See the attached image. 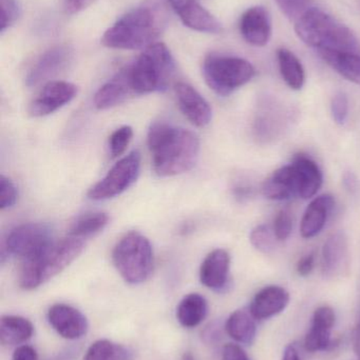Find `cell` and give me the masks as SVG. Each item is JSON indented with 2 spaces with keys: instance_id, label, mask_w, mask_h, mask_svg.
Wrapping results in <instances>:
<instances>
[{
  "instance_id": "cell-1",
  "label": "cell",
  "mask_w": 360,
  "mask_h": 360,
  "mask_svg": "<svg viewBox=\"0 0 360 360\" xmlns=\"http://www.w3.org/2000/svg\"><path fill=\"white\" fill-rule=\"evenodd\" d=\"M148 148L156 175L177 176L196 166L200 141L192 131L167 122H154L148 131Z\"/></svg>"
},
{
  "instance_id": "cell-2",
  "label": "cell",
  "mask_w": 360,
  "mask_h": 360,
  "mask_svg": "<svg viewBox=\"0 0 360 360\" xmlns=\"http://www.w3.org/2000/svg\"><path fill=\"white\" fill-rule=\"evenodd\" d=\"M295 32L306 46L318 53L359 54V42L354 33L321 8H309L296 20Z\"/></svg>"
},
{
  "instance_id": "cell-3",
  "label": "cell",
  "mask_w": 360,
  "mask_h": 360,
  "mask_svg": "<svg viewBox=\"0 0 360 360\" xmlns=\"http://www.w3.org/2000/svg\"><path fill=\"white\" fill-rule=\"evenodd\" d=\"M124 71L133 94H150L168 89L175 75V63L164 44L154 42L126 65Z\"/></svg>"
},
{
  "instance_id": "cell-4",
  "label": "cell",
  "mask_w": 360,
  "mask_h": 360,
  "mask_svg": "<svg viewBox=\"0 0 360 360\" xmlns=\"http://www.w3.org/2000/svg\"><path fill=\"white\" fill-rule=\"evenodd\" d=\"M84 247V241L76 237L53 241L42 253L21 262L19 287L23 290L37 289L63 272L80 255Z\"/></svg>"
},
{
  "instance_id": "cell-5",
  "label": "cell",
  "mask_w": 360,
  "mask_h": 360,
  "mask_svg": "<svg viewBox=\"0 0 360 360\" xmlns=\"http://www.w3.org/2000/svg\"><path fill=\"white\" fill-rule=\"evenodd\" d=\"M159 27L154 13L147 8L131 10L104 33V46L118 50H145L154 44Z\"/></svg>"
},
{
  "instance_id": "cell-6",
  "label": "cell",
  "mask_w": 360,
  "mask_h": 360,
  "mask_svg": "<svg viewBox=\"0 0 360 360\" xmlns=\"http://www.w3.org/2000/svg\"><path fill=\"white\" fill-rule=\"evenodd\" d=\"M112 260L126 283L130 285L145 283L154 271L151 243L141 233H128L116 243Z\"/></svg>"
},
{
  "instance_id": "cell-7",
  "label": "cell",
  "mask_w": 360,
  "mask_h": 360,
  "mask_svg": "<svg viewBox=\"0 0 360 360\" xmlns=\"http://www.w3.org/2000/svg\"><path fill=\"white\" fill-rule=\"evenodd\" d=\"M207 86L219 96L232 94L256 75L254 65L247 59L223 54H209L202 67Z\"/></svg>"
},
{
  "instance_id": "cell-8",
  "label": "cell",
  "mask_w": 360,
  "mask_h": 360,
  "mask_svg": "<svg viewBox=\"0 0 360 360\" xmlns=\"http://www.w3.org/2000/svg\"><path fill=\"white\" fill-rule=\"evenodd\" d=\"M141 154L131 152L118 160L103 179L89 190L88 197L92 200H107L128 190L139 175Z\"/></svg>"
},
{
  "instance_id": "cell-9",
  "label": "cell",
  "mask_w": 360,
  "mask_h": 360,
  "mask_svg": "<svg viewBox=\"0 0 360 360\" xmlns=\"http://www.w3.org/2000/svg\"><path fill=\"white\" fill-rule=\"evenodd\" d=\"M54 241L50 226L44 224H25L16 226L8 233L2 251L23 260L42 253ZM1 254V258L6 255Z\"/></svg>"
},
{
  "instance_id": "cell-10",
  "label": "cell",
  "mask_w": 360,
  "mask_h": 360,
  "mask_svg": "<svg viewBox=\"0 0 360 360\" xmlns=\"http://www.w3.org/2000/svg\"><path fill=\"white\" fill-rule=\"evenodd\" d=\"M76 94L77 88L71 82L63 80L49 82L32 101L29 113L33 117L50 115L73 101Z\"/></svg>"
},
{
  "instance_id": "cell-11",
  "label": "cell",
  "mask_w": 360,
  "mask_h": 360,
  "mask_svg": "<svg viewBox=\"0 0 360 360\" xmlns=\"http://www.w3.org/2000/svg\"><path fill=\"white\" fill-rule=\"evenodd\" d=\"M46 317L51 327L65 340H80L88 332L89 323L86 316L69 304H53L49 309Z\"/></svg>"
},
{
  "instance_id": "cell-12",
  "label": "cell",
  "mask_w": 360,
  "mask_h": 360,
  "mask_svg": "<svg viewBox=\"0 0 360 360\" xmlns=\"http://www.w3.org/2000/svg\"><path fill=\"white\" fill-rule=\"evenodd\" d=\"M168 2L184 25L190 29L207 34H220L223 31L221 22L197 0H168Z\"/></svg>"
},
{
  "instance_id": "cell-13",
  "label": "cell",
  "mask_w": 360,
  "mask_h": 360,
  "mask_svg": "<svg viewBox=\"0 0 360 360\" xmlns=\"http://www.w3.org/2000/svg\"><path fill=\"white\" fill-rule=\"evenodd\" d=\"M180 110L194 126L204 128L213 118V111L206 99L190 84L179 82L175 86Z\"/></svg>"
},
{
  "instance_id": "cell-14",
  "label": "cell",
  "mask_w": 360,
  "mask_h": 360,
  "mask_svg": "<svg viewBox=\"0 0 360 360\" xmlns=\"http://www.w3.org/2000/svg\"><path fill=\"white\" fill-rule=\"evenodd\" d=\"M240 33L247 44L254 46H266L272 37V18L264 6H252L240 19Z\"/></svg>"
},
{
  "instance_id": "cell-15",
  "label": "cell",
  "mask_w": 360,
  "mask_h": 360,
  "mask_svg": "<svg viewBox=\"0 0 360 360\" xmlns=\"http://www.w3.org/2000/svg\"><path fill=\"white\" fill-rule=\"evenodd\" d=\"M349 243L344 232L330 235L323 245V274L325 278L332 279L348 272Z\"/></svg>"
},
{
  "instance_id": "cell-16",
  "label": "cell",
  "mask_w": 360,
  "mask_h": 360,
  "mask_svg": "<svg viewBox=\"0 0 360 360\" xmlns=\"http://www.w3.org/2000/svg\"><path fill=\"white\" fill-rule=\"evenodd\" d=\"M70 58L71 52L67 46H58L46 51L30 69L25 77L27 86H35L50 79L65 69Z\"/></svg>"
},
{
  "instance_id": "cell-17",
  "label": "cell",
  "mask_w": 360,
  "mask_h": 360,
  "mask_svg": "<svg viewBox=\"0 0 360 360\" xmlns=\"http://www.w3.org/2000/svg\"><path fill=\"white\" fill-rule=\"evenodd\" d=\"M335 319V312L331 307L323 306L315 311L311 329L304 338L306 351L321 352L332 346L331 334Z\"/></svg>"
},
{
  "instance_id": "cell-18",
  "label": "cell",
  "mask_w": 360,
  "mask_h": 360,
  "mask_svg": "<svg viewBox=\"0 0 360 360\" xmlns=\"http://www.w3.org/2000/svg\"><path fill=\"white\" fill-rule=\"evenodd\" d=\"M230 256L223 249H216L203 260L200 268V281L203 285L221 291L225 289L230 278Z\"/></svg>"
},
{
  "instance_id": "cell-19",
  "label": "cell",
  "mask_w": 360,
  "mask_h": 360,
  "mask_svg": "<svg viewBox=\"0 0 360 360\" xmlns=\"http://www.w3.org/2000/svg\"><path fill=\"white\" fill-rule=\"evenodd\" d=\"M289 304L290 294L287 290L278 285H268L256 294L249 311L256 321H266L280 314Z\"/></svg>"
},
{
  "instance_id": "cell-20",
  "label": "cell",
  "mask_w": 360,
  "mask_h": 360,
  "mask_svg": "<svg viewBox=\"0 0 360 360\" xmlns=\"http://www.w3.org/2000/svg\"><path fill=\"white\" fill-rule=\"evenodd\" d=\"M299 177L293 164L275 171L262 184L261 191L266 198L287 200L299 196Z\"/></svg>"
},
{
  "instance_id": "cell-21",
  "label": "cell",
  "mask_w": 360,
  "mask_h": 360,
  "mask_svg": "<svg viewBox=\"0 0 360 360\" xmlns=\"http://www.w3.org/2000/svg\"><path fill=\"white\" fill-rule=\"evenodd\" d=\"M334 205L335 199L330 194L321 195L311 201L300 224V234L304 238H313L323 231Z\"/></svg>"
},
{
  "instance_id": "cell-22",
  "label": "cell",
  "mask_w": 360,
  "mask_h": 360,
  "mask_svg": "<svg viewBox=\"0 0 360 360\" xmlns=\"http://www.w3.org/2000/svg\"><path fill=\"white\" fill-rule=\"evenodd\" d=\"M135 96L124 69L120 70L109 82L99 89L94 95V105L99 110H108L125 103Z\"/></svg>"
},
{
  "instance_id": "cell-23",
  "label": "cell",
  "mask_w": 360,
  "mask_h": 360,
  "mask_svg": "<svg viewBox=\"0 0 360 360\" xmlns=\"http://www.w3.org/2000/svg\"><path fill=\"white\" fill-rule=\"evenodd\" d=\"M292 164L295 166L299 177V197L310 199L314 197L323 186V172L318 165L308 156L299 154Z\"/></svg>"
},
{
  "instance_id": "cell-24",
  "label": "cell",
  "mask_w": 360,
  "mask_h": 360,
  "mask_svg": "<svg viewBox=\"0 0 360 360\" xmlns=\"http://www.w3.org/2000/svg\"><path fill=\"white\" fill-rule=\"evenodd\" d=\"M33 323L25 317L4 315L0 321V342L2 346H18L33 336Z\"/></svg>"
},
{
  "instance_id": "cell-25",
  "label": "cell",
  "mask_w": 360,
  "mask_h": 360,
  "mask_svg": "<svg viewBox=\"0 0 360 360\" xmlns=\"http://www.w3.org/2000/svg\"><path fill=\"white\" fill-rule=\"evenodd\" d=\"M209 313L206 300L198 293L186 295L177 308V319L182 327L192 329L198 327Z\"/></svg>"
},
{
  "instance_id": "cell-26",
  "label": "cell",
  "mask_w": 360,
  "mask_h": 360,
  "mask_svg": "<svg viewBox=\"0 0 360 360\" xmlns=\"http://www.w3.org/2000/svg\"><path fill=\"white\" fill-rule=\"evenodd\" d=\"M228 335L239 344L252 345L257 335L255 317L249 310H237L225 323Z\"/></svg>"
},
{
  "instance_id": "cell-27",
  "label": "cell",
  "mask_w": 360,
  "mask_h": 360,
  "mask_svg": "<svg viewBox=\"0 0 360 360\" xmlns=\"http://www.w3.org/2000/svg\"><path fill=\"white\" fill-rule=\"evenodd\" d=\"M279 70L285 84L292 90L299 91L304 88L306 82V73L304 65L298 57L285 48L279 49L277 52Z\"/></svg>"
},
{
  "instance_id": "cell-28",
  "label": "cell",
  "mask_w": 360,
  "mask_h": 360,
  "mask_svg": "<svg viewBox=\"0 0 360 360\" xmlns=\"http://www.w3.org/2000/svg\"><path fill=\"white\" fill-rule=\"evenodd\" d=\"M321 58L338 74L360 86V55L319 52Z\"/></svg>"
},
{
  "instance_id": "cell-29",
  "label": "cell",
  "mask_w": 360,
  "mask_h": 360,
  "mask_svg": "<svg viewBox=\"0 0 360 360\" xmlns=\"http://www.w3.org/2000/svg\"><path fill=\"white\" fill-rule=\"evenodd\" d=\"M109 222V216L101 212L87 213L76 218L69 230V236L82 239L103 231Z\"/></svg>"
},
{
  "instance_id": "cell-30",
  "label": "cell",
  "mask_w": 360,
  "mask_h": 360,
  "mask_svg": "<svg viewBox=\"0 0 360 360\" xmlns=\"http://www.w3.org/2000/svg\"><path fill=\"white\" fill-rule=\"evenodd\" d=\"M84 360H132V356L122 345L111 340H99L89 347Z\"/></svg>"
},
{
  "instance_id": "cell-31",
  "label": "cell",
  "mask_w": 360,
  "mask_h": 360,
  "mask_svg": "<svg viewBox=\"0 0 360 360\" xmlns=\"http://www.w3.org/2000/svg\"><path fill=\"white\" fill-rule=\"evenodd\" d=\"M274 230H271L270 226L266 224H260L252 231L249 240L252 245L258 251L264 254L271 253L275 248Z\"/></svg>"
},
{
  "instance_id": "cell-32",
  "label": "cell",
  "mask_w": 360,
  "mask_h": 360,
  "mask_svg": "<svg viewBox=\"0 0 360 360\" xmlns=\"http://www.w3.org/2000/svg\"><path fill=\"white\" fill-rule=\"evenodd\" d=\"M133 136L131 127L124 126L118 128L109 137V153L112 158H120L125 153Z\"/></svg>"
},
{
  "instance_id": "cell-33",
  "label": "cell",
  "mask_w": 360,
  "mask_h": 360,
  "mask_svg": "<svg viewBox=\"0 0 360 360\" xmlns=\"http://www.w3.org/2000/svg\"><path fill=\"white\" fill-rule=\"evenodd\" d=\"M331 113L335 124L344 126L349 116V99L344 92L334 95L331 101Z\"/></svg>"
},
{
  "instance_id": "cell-34",
  "label": "cell",
  "mask_w": 360,
  "mask_h": 360,
  "mask_svg": "<svg viewBox=\"0 0 360 360\" xmlns=\"http://www.w3.org/2000/svg\"><path fill=\"white\" fill-rule=\"evenodd\" d=\"M275 236L277 240H287L293 230V218L287 210H283L277 214L274 221Z\"/></svg>"
},
{
  "instance_id": "cell-35",
  "label": "cell",
  "mask_w": 360,
  "mask_h": 360,
  "mask_svg": "<svg viewBox=\"0 0 360 360\" xmlns=\"http://www.w3.org/2000/svg\"><path fill=\"white\" fill-rule=\"evenodd\" d=\"M1 8V23L0 32L4 33L6 29L12 27L19 17V6L16 0H0Z\"/></svg>"
},
{
  "instance_id": "cell-36",
  "label": "cell",
  "mask_w": 360,
  "mask_h": 360,
  "mask_svg": "<svg viewBox=\"0 0 360 360\" xmlns=\"http://www.w3.org/2000/svg\"><path fill=\"white\" fill-rule=\"evenodd\" d=\"M18 192L12 180L2 175L0 177V207L10 209L16 203Z\"/></svg>"
},
{
  "instance_id": "cell-37",
  "label": "cell",
  "mask_w": 360,
  "mask_h": 360,
  "mask_svg": "<svg viewBox=\"0 0 360 360\" xmlns=\"http://www.w3.org/2000/svg\"><path fill=\"white\" fill-rule=\"evenodd\" d=\"M275 1L287 18L296 21L308 10L310 0H275Z\"/></svg>"
},
{
  "instance_id": "cell-38",
  "label": "cell",
  "mask_w": 360,
  "mask_h": 360,
  "mask_svg": "<svg viewBox=\"0 0 360 360\" xmlns=\"http://www.w3.org/2000/svg\"><path fill=\"white\" fill-rule=\"evenodd\" d=\"M222 360H251V359L239 345L228 344L224 346Z\"/></svg>"
},
{
  "instance_id": "cell-39",
  "label": "cell",
  "mask_w": 360,
  "mask_h": 360,
  "mask_svg": "<svg viewBox=\"0 0 360 360\" xmlns=\"http://www.w3.org/2000/svg\"><path fill=\"white\" fill-rule=\"evenodd\" d=\"M95 0H63V8L67 14H76L85 10Z\"/></svg>"
},
{
  "instance_id": "cell-40",
  "label": "cell",
  "mask_w": 360,
  "mask_h": 360,
  "mask_svg": "<svg viewBox=\"0 0 360 360\" xmlns=\"http://www.w3.org/2000/svg\"><path fill=\"white\" fill-rule=\"evenodd\" d=\"M315 254L310 253L304 255L297 264V273L302 277L309 276L314 270Z\"/></svg>"
},
{
  "instance_id": "cell-41",
  "label": "cell",
  "mask_w": 360,
  "mask_h": 360,
  "mask_svg": "<svg viewBox=\"0 0 360 360\" xmlns=\"http://www.w3.org/2000/svg\"><path fill=\"white\" fill-rule=\"evenodd\" d=\"M12 360H38L37 351L33 347L21 345L15 349Z\"/></svg>"
},
{
  "instance_id": "cell-42",
  "label": "cell",
  "mask_w": 360,
  "mask_h": 360,
  "mask_svg": "<svg viewBox=\"0 0 360 360\" xmlns=\"http://www.w3.org/2000/svg\"><path fill=\"white\" fill-rule=\"evenodd\" d=\"M344 179L342 182H344V186L347 191H349L350 193H355L359 191V181L354 173H345L344 179Z\"/></svg>"
},
{
  "instance_id": "cell-43",
  "label": "cell",
  "mask_w": 360,
  "mask_h": 360,
  "mask_svg": "<svg viewBox=\"0 0 360 360\" xmlns=\"http://www.w3.org/2000/svg\"><path fill=\"white\" fill-rule=\"evenodd\" d=\"M283 360H302V357H300L297 348L294 345H290L285 349Z\"/></svg>"
},
{
  "instance_id": "cell-44",
  "label": "cell",
  "mask_w": 360,
  "mask_h": 360,
  "mask_svg": "<svg viewBox=\"0 0 360 360\" xmlns=\"http://www.w3.org/2000/svg\"><path fill=\"white\" fill-rule=\"evenodd\" d=\"M75 353L76 351L73 350V349H68V350L63 351V352L55 355L54 357L49 360H73Z\"/></svg>"
},
{
  "instance_id": "cell-45",
  "label": "cell",
  "mask_w": 360,
  "mask_h": 360,
  "mask_svg": "<svg viewBox=\"0 0 360 360\" xmlns=\"http://www.w3.org/2000/svg\"><path fill=\"white\" fill-rule=\"evenodd\" d=\"M353 345H354L355 353H356L357 357H359L360 360V321L354 331V336H353Z\"/></svg>"
},
{
  "instance_id": "cell-46",
  "label": "cell",
  "mask_w": 360,
  "mask_h": 360,
  "mask_svg": "<svg viewBox=\"0 0 360 360\" xmlns=\"http://www.w3.org/2000/svg\"><path fill=\"white\" fill-rule=\"evenodd\" d=\"M182 360H194V355L192 354V353L187 352L183 355V357H182Z\"/></svg>"
}]
</instances>
